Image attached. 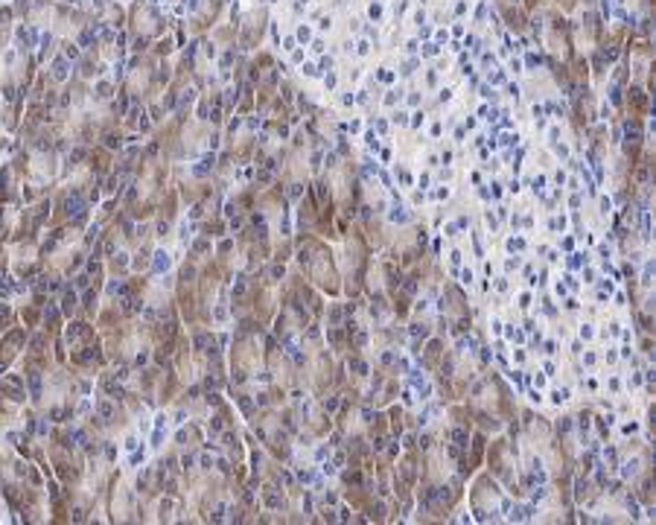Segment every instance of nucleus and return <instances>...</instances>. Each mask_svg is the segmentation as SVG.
Wrapping results in <instances>:
<instances>
[{"label": "nucleus", "instance_id": "nucleus-1", "mask_svg": "<svg viewBox=\"0 0 656 525\" xmlns=\"http://www.w3.org/2000/svg\"><path fill=\"white\" fill-rule=\"evenodd\" d=\"M452 441H455L458 447H464V444H467V429H461V426L452 429Z\"/></svg>", "mask_w": 656, "mask_h": 525}, {"label": "nucleus", "instance_id": "nucleus-2", "mask_svg": "<svg viewBox=\"0 0 656 525\" xmlns=\"http://www.w3.org/2000/svg\"><path fill=\"white\" fill-rule=\"evenodd\" d=\"M350 368L356 370V374H368V365L362 359H350Z\"/></svg>", "mask_w": 656, "mask_h": 525}, {"label": "nucleus", "instance_id": "nucleus-3", "mask_svg": "<svg viewBox=\"0 0 656 525\" xmlns=\"http://www.w3.org/2000/svg\"><path fill=\"white\" fill-rule=\"evenodd\" d=\"M105 391H108V394H117V397H120V385H117L114 380H105Z\"/></svg>", "mask_w": 656, "mask_h": 525}, {"label": "nucleus", "instance_id": "nucleus-4", "mask_svg": "<svg viewBox=\"0 0 656 525\" xmlns=\"http://www.w3.org/2000/svg\"><path fill=\"white\" fill-rule=\"evenodd\" d=\"M391 219H400V222H405V213H402V207H400V204L394 207V213H391Z\"/></svg>", "mask_w": 656, "mask_h": 525}, {"label": "nucleus", "instance_id": "nucleus-5", "mask_svg": "<svg viewBox=\"0 0 656 525\" xmlns=\"http://www.w3.org/2000/svg\"><path fill=\"white\" fill-rule=\"evenodd\" d=\"M100 415L108 420V417H111V406H108V403H103V406H100Z\"/></svg>", "mask_w": 656, "mask_h": 525}]
</instances>
